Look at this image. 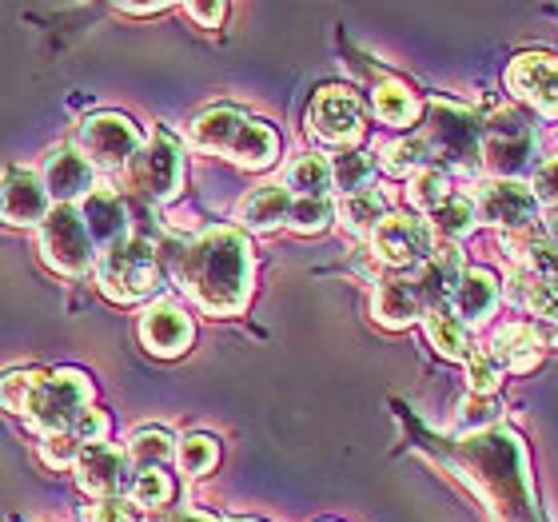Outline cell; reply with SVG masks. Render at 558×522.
Listing matches in <instances>:
<instances>
[{"mask_svg": "<svg viewBox=\"0 0 558 522\" xmlns=\"http://www.w3.org/2000/svg\"><path fill=\"white\" fill-rule=\"evenodd\" d=\"M160 267L208 315H240L252 300L256 259L240 228H204L199 235H160Z\"/></svg>", "mask_w": 558, "mask_h": 522, "instance_id": "1", "label": "cell"}, {"mask_svg": "<svg viewBox=\"0 0 558 522\" xmlns=\"http://www.w3.org/2000/svg\"><path fill=\"white\" fill-rule=\"evenodd\" d=\"M442 454L483 495L495 522H543L526 475V447L511 427L495 423L483 430H463L459 439H442Z\"/></svg>", "mask_w": 558, "mask_h": 522, "instance_id": "2", "label": "cell"}, {"mask_svg": "<svg viewBox=\"0 0 558 522\" xmlns=\"http://www.w3.org/2000/svg\"><path fill=\"white\" fill-rule=\"evenodd\" d=\"M160 256H156V240L140 232H129L124 240L108 244L96 252V279L112 303H140L160 288Z\"/></svg>", "mask_w": 558, "mask_h": 522, "instance_id": "3", "label": "cell"}, {"mask_svg": "<svg viewBox=\"0 0 558 522\" xmlns=\"http://www.w3.org/2000/svg\"><path fill=\"white\" fill-rule=\"evenodd\" d=\"M535 124L519 108H499L483 124V168L495 180H523L535 168Z\"/></svg>", "mask_w": 558, "mask_h": 522, "instance_id": "4", "label": "cell"}, {"mask_svg": "<svg viewBox=\"0 0 558 522\" xmlns=\"http://www.w3.org/2000/svg\"><path fill=\"white\" fill-rule=\"evenodd\" d=\"M418 136L427 139L435 160L451 163V168L483 163V124L475 112H466L451 100H427V124Z\"/></svg>", "mask_w": 558, "mask_h": 522, "instance_id": "5", "label": "cell"}, {"mask_svg": "<svg viewBox=\"0 0 558 522\" xmlns=\"http://www.w3.org/2000/svg\"><path fill=\"white\" fill-rule=\"evenodd\" d=\"M93 406V384L84 372H52L40 375V384L28 394V406H24V423H33L40 435H52V430H69L72 418Z\"/></svg>", "mask_w": 558, "mask_h": 522, "instance_id": "6", "label": "cell"}, {"mask_svg": "<svg viewBox=\"0 0 558 522\" xmlns=\"http://www.w3.org/2000/svg\"><path fill=\"white\" fill-rule=\"evenodd\" d=\"M124 172H129V184L140 199L168 204L184 184V151L168 132H151V139H144V148L132 156Z\"/></svg>", "mask_w": 558, "mask_h": 522, "instance_id": "7", "label": "cell"}, {"mask_svg": "<svg viewBox=\"0 0 558 522\" xmlns=\"http://www.w3.org/2000/svg\"><path fill=\"white\" fill-rule=\"evenodd\" d=\"M40 232V256L60 276H84L96 259V244L88 240V228L81 220V208L72 204H52Z\"/></svg>", "mask_w": 558, "mask_h": 522, "instance_id": "8", "label": "cell"}, {"mask_svg": "<svg viewBox=\"0 0 558 522\" xmlns=\"http://www.w3.org/2000/svg\"><path fill=\"white\" fill-rule=\"evenodd\" d=\"M76 144H81V156L100 172H120L129 168L132 156L144 148V136H140L136 120L120 117V112H96L81 124L76 132Z\"/></svg>", "mask_w": 558, "mask_h": 522, "instance_id": "9", "label": "cell"}, {"mask_svg": "<svg viewBox=\"0 0 558 522\" xmlns=\"http://www.w3.org/2000/svg\"><path fill=\"white\" fill-rule=\"evenodd\" d=\"M538 211H543V204H538L531 184H523V180H487L475 192L478 223L499 228L502 235L538 228Z\"/></svg>", "mask_w": 558, "mask_h": 522, "instance_id": "10", "label": "cell"}, {"mask_svg": "<svg viewBox=\"0 0 558 522\" xmlns=\"http://www.w3.org/2000/svg\"><path fill=\"white\" fill-rule=\"evenodd\" d=\"M307 129H312L315 139H324L331 148L348 151L351 144L363 139V105L360 96L343 88V84H327L319 88L307 108Z\"/></svg>", "mask_w": 558, "mask_h": 522, "instance_id": "11", "label": "cell"}, {"mask_svg": "<svg viewBox=\"0 0 558 522\" xmlns=\"http://www.w3.org/2000/svg\"><path fill=\"white\" fill-rule=\"evenodd\" d=\"M435 235H430L427 220H415L408 211H387V220L372 232V252L379 264L396 267H418L423 259H430L435 252Z\"/></svg>", "mask_w": 558, "mask_h": 522, "instance_id": "12", "label": "cell"}, {"mask_svg": "<svg viewBox=\"0 0 558 522\" xmlns=\"http://www.w3.org/2000/svg\"><path fill=\"white\" fill-rule=\"evenodd\" d=\"M507 88L519 105H531L538 117H558V57L519 52L507 64Z\"/></svg>", "mask_w": 558, "mask_h": 522, "instance_id": "13", "label": "cell"}, {"mask_svg": "<svg viewBox=\"0 0 558 522\" xmlns=\"http://www.w3.org/2000/svg\"><path fill=\"white\" fill-rule=\"evenodd\" d=\"M72 471H76V487H81L84 495H93L96 502L120 499V490H129V483H132L129 454L120 451V447H108V442L84 447Z\"/></svg>", "mask_w": 558, "mask_h": 522, "instance_id": "14", "label": "cell"}, {"mask_svg": "<svg viewBox=\"0 0 558 522\" xmlns=\"http://www.w3.org/2000/svg\"><path fill=\"white\" fill-rule=\"evenodd\" d=\"M192 339H196V324H192V315L172 300H156L148 312L140 315V343L151 351V355H160V360H175V355H184L192 348Z\"/></svg>", "mask_w": 558, "mask_h": 522, "instance_id": "15", "label": "cell"}, {"mask_svg": "<svg viewBox=\"0 0 558 522\" xmlns=\"http://www.w3.org/2000/svg\"><path fill=\"white\" fill-rule=\"evenodd\" d=\"M52 211L45 180L28 168H9L0 175V220L12 228H40Z\"/></svg>", "mask_w": 558, "mask_h": 522, "instance_id": "16", "label": "cell"}, {"mask_svg": "<svg viewBox=\"0 0 558 522\" xmlns=\"http://www.w3.org/2000/svg\"><path fill=\"white\" fill-rule=\"evenodd\" d=\"M463 252L454 244H439L430 252V259L415 267V276H411V288H415L418 303H423V315L435 312V307H451L454 291L463 283Z\"/></svg>", "mask_w": 558, "mask_h": 522, "instance_id": "17", "label": "cell"}, {"mask_svg": "<svg viewBox=\"0 0 558 522\" xmlns=\"http://www.w3.org/2000/svg\"><path fill=\"white\" fill-rule=\"evenodd\" d=\"M81 220L96 247H108L132 232V204L112 187H93L81 199Z\"/></svg>", "mask_w": 558, "mask_h": 522, "instance_id": "18", "label": "cell"}, {"mask_svg": "<svg viewBox=\"0 0 558 522\" xmlns=\"http://www.w3.org/2000/svg\"><path fill=\"white\" fill-rule=\"evenodd\" d=\"M40 180H45L52 204H72V208H76V204L96 187V168L84 160L76 148H57L45 160Z\"/></svg>", "mask_w": 558, "mask_h": 522, "instance_id": "19", "label": "cell"}, {"mask_svg": "<svg viewBox=\"0 0 558 522\" xmlns=\"http://www.w3.org/2000/svg\"><path fill=\"white\" fill-rule=\"evenodd\" d=\"M499 276L487 271V267H466L463 271V283L454 291L451 300V312L459 315V324L463 327H483L495 315L499 307Z\"/></svg>", "mask_w": 558, "mask_h": 522, "instance_id": "20", "label": "cell"}, {"mask_svg": "<svg viewBox=\"0 0 558 522\" xmlns=\"http://www.w3.org/2000/svg\"><path fill=\"white\" fill-rule=\"evenodd\" d=\"M372 315L391 331H403L415 319H423V303H418L415 288H411V276H387L375 283L372 295Z\"/></svg>", "mask_w": 558, "mask_h": 522, "instance_id": "21", "label": "cell"}, {"mask_svg": "<svg viewBox=\"0 0 558 522\" xmlns=\"http://www.w3.org/2000/svg\"><path fill=\"white\" fill-rule=\"evenodd\" d=\"M507 256L514 259V271H531L538 279H558V244L547 228H526V232L502 235Z\"/></svg>", "mask_w": 558, "mask_h": 522, "instance_id": "22", "label": "cell"}, {"mask_svg": "<svg viewBox=\"0 0 558 522\" xmlns=\"http://www.w3.org/2000/svg\"><path fill=\"white\" fill-rule=\"evenodd\" d=\"M487 351L499 360L502 372H535L547 351V339L538 336L535 324H507Z\"/></svg>", "mask_w": 558, "mask_h": 522, "instance_id": "23", "label": "cell"}, {"mask_svg": "<svg viewBox=\"0 0 558 522\" xmlns=\"http://www.w3.org/2000/svg\"><path fill=\"white\" fill-rule=\"evenodd\" d=\"M291 199L295 196L288 192V184H264L256 192H247L240 211H235V220L244 223L247 232H276V228L288 223Z\"/></svg>", "mask_w": 558, "mask_h": 522, "instance_id": "24", "label": "cell"}, {"mask_svg": "<svg viewBox=\"0 0 558 522\" xmlns=\"http://www.w3.org/2000/svg\"><path fill=\"white\" fill-rule=\"evenodd\" d=\"M244 112L240 108H228V105H216L208 112H199L192 120V129H187V139H192V148L199 151H216V156H228L232 148L235 132L244 129Z\"/></svg>", "mask_w": 558, "mask_h": 522, "instance_id": "25", "label": "cell"}, {"mask_svg": "<svg viewBox=\"0 0 558 522\" xmlns=\"http://www.w3.org/2000/svg\"><path fill=\"white\" fill-rule=\"evenodd\" d=\"M279 156V132L264 120H244V129L235 132L232 148H228V160L240 163V168H271Z\"/></svg>", "mask_w": 558, "mask_h": 522, "instance_id": "26", "label": "cell"}, {"mask_svg": "<svg viewBox=\"0 0 558 522\" xmlns=\"http://www.w3.org/2000/svg\"><path fill=\"white\" fill-rule=\"evenodd\" d=\"M475 223H478L475 196H463V192H451V196L427 216V228H430V235H435V244H459Z\"/></svg>", "mask_w": 558, "mask_h": 522, "instance_id": "27", "label": "cell"}, {"mask_svg": "<svg viewBox=\"0 0 558 522\" xmlns=\"http://www.w3.org/2000/svg\"><path fill=\"white\" fill-rule=\"evenodd\" d=\"M336 216L351 235H367V240H372L375 228L387 220V196L375 192V187L355 192V196H343L336 204Z\"/></svg>", "mask_w": 558, "mask_h": 522, "instance_id": "28", "label": "cell"}, {"mask_svg": "<svg viewBox=\"0 0 558 522\" xmlns=\"http://www.w3.org/2000/svg\"><path fill=\"white\" fill-rule=\"evenodd\" d=\"M372 108H375V117L384 120V124H391V129H411V124L423 117V105H418V96L411 93L408 84H399V81L375 84Z\"/></svg>", "mask_w": 558, "mask_h": 522, "instance_id": "29", "label": "cell"}, {"mask_svg": "<svg viewBox=\"0 0 558 522\" xmlns=\"http://www.w3.org/2000/svg\"><path fill=\"white\" fill-rule=\"evenodd\" d=\"M423 327H427L430 348L439 351L442 360H466L471 355V343H466V327L459 324V315L451 307H435V312L423 315Z\"/></svg>", "mask_w": 558, "mask_h": 522, "instance_id": "30", "label": "cell"}, {"mask_svg": "<svg viewBox=\"0 0 558 522\" xmlns=\"http://www.w3.org/2000/svg\"><path fill=\"white\" fill-rule=\"evenodd\" d=\"M132 471H163L168 459H175V439L163 427H144L136 430L124 447Z\"/></svg>", "mask_w": 558, "mask_h": 522, "instance_id": "31", "label": "cell"}, {"mask_svg": "<svg viewBox=\"0 0 558 522\" xmlns=\"http://www.w3.org/2000/svg\"><path fill=\"white\" fill-rule=\"evenodd\" d=\"M379 163H384L387 175H415V172H423V168H430L435 156H430L423 136H403L379 151Z\"/></svg>", "mask_w": 558, "mask_h": 522, "instance_id": "32", "label": "cell"}, {"mask_svg": "<svg viewBox=\"0 0 558 522\" xmlns=\"http://www.w3.org/2000/svg\"><path fill=\"white\" fill-rule=\"evenodd\" d=\"M288 192L291 196L324 199L331 192V160H324V156H300V160H291Z\"/></svg>", "mask_w": 558, "mask_h": 522, "instance_id": "33", "label": "cell"}, {"mask_svg": "<svg viewBox=\"0 0 558 522\" xmlns=\"http://www.w3.org/2000/svg\"><path fill=\"white\" fill-rule=\"evenodd\" d=\"M372 175H375V160L367 156V151L348 148L331 160V187H339L343 196L367 192V187H372Z\"/></svg>", "mask_w": 558, "mask_h": 522, "instance_id": "34", "label": "cell"}, {"mask_svg": "<svg viewBox=\"0 0 558 522\" xmlns=\"http://www.w3.org/2000/svg\"><path fill=\"white\" fill-rule=\"evenodd\" d=\"M451 175H447V168H439V163H430V168H423V172L411 175L408 184V199L411 208L423 211V216H430V211L439 208L442 199L451 196Z\"/></svg>", "mask_w": 558, "mask_h": 522, "instance_id": "35", "label": "cell"}, {"mask_svg": "<svg viewBox=\"0 0 558 522\" xmlns=\"http://www.w3.org/2000/svg\"><path fill=\"white\" fill-rule=\"evenodd\" d=\"M175 463L192 478L208 475L211 466L220 463V442L211 439V435H187V439L175 442Z\"/></svg>", "mask_w": 558, "mask_h": 522, "instance_id": "36", "label": "cell"}, {"mask_svg": "<svg viewBox=\"0 0 558 522\" xmlns=\"http://www.w3.org/2000/svg\"><path fill=\"white\" fill-rule=\"evenodd\" d=\"M336 220V204L331 199H315V196H295L291 199V216H288V228L300 235H315L324 232L327 223Z\"/></svg>", "mask_w": 558, "mask_h": 522, "instance_id": "37", "label": "cell"}, {"mask_svg": "<svg viewBox=\"0 0 558 522\" xmlns=\"http://www.w3.org/2000/svg\"><path fill=\"white\" fill-rule=\"evenodd\" d=\"M129 499L136 507H148V511H160L172 499V478L163 471H136L129 483Z\"/></svg>", "mask_w": 558, "mask_h": 522, "instance_id": "38", "label": "cell"}, {"mask_svg": "<svg viewBox=\"0 0 558 522\" xmlns=\"http://www.w3.org/2000/svg\"><path fill=\"white\" fill-rule=\"evenodd\" d=\"M466 384H471V394H495L502 384V367L490 351H471L466 355Z\"/></svg>", "mask_w": 558, "mask_h": 522, "instance_id": "39", "label": "cell"}, {"mask_svg": "<svg viewBox=\"0 0 558 522\" xmlns=\"http://www.w3.org/2000/svg\"><path fill=\"white\" fill-rule=\"evenodd\" d=\"M81 451H84V447L76 442V435H72V430H52V435H40V459H45V466H52V471L76 466Z\"/></svg>", "mask_w": 558, "mask_h": 522, "instance_id": "40", "label": "cell"}, {"mask_svg": "<svg viewBox=\"0 0 558 522\" xmlns=\"http://www.w3.org/2000/svg\"><path fill=\"white\" fill-rule=\"evenodd\" d=\"M40 375H45V372H9V375H0V406H4V411H12V415H24L28 394H33V387L40 384Z\"/></svg>", "mask_w": 558, "mask_h": 522, "instance_id": "41", "label": "cell"}, {"mask_svg": "<svg viewBox=\"0 0 558 522\" xmlns=\"http://www.w3.org/2000/svg\"><path fill=\"white\" fill-rule=\"evenodd\" d=\"M69 430L76 435V442H81V447L105 442L108 439V415H105V411H96V406H88V411H81V415L72 418Z\"/></svg>", "mask_w": 558, "mask_h": 522, "instance_id": "42", "label": "cell"}, {"mask_svg": "<svg viewBox=\"0 0 558 522\" xmlns=\"http://www.w3.org/2000/svg\"><path fill=\"white\" fill-rule=\"evenodd\" d=\"M495 418H499V403H495V394H471L463 406V427L466 430H483V427H495Z\"/></svg>", "mask_w": 558, "mask_h": 522, "instance_id": "43", "label": "cell"}, {"mask_svg": "<svg viewBox=\"0 0 558 522\" xmlns=\"http://www.w3.org/2000/svg\"><path fill=\"white\" fill-rule=\"evenodd\" d=\"M531 192H535L538 204H547L550 211H558V156L547 163H538L535 180H531Z\"/></svg>", "mask_w": 558, "mask_h": 522, "instance_id": "44", "label": "cell"}, {"mask_svg": "<svg viewBox=\"0 0 558 522\" xmlns=\"http://www.w3.org/2000/svg\"><path fill=\"white\" fill-rule=\"evenodd\" d=\"M88 522H136V514H132L129 502H120V499H100L88 511Z\"/></svg>", "mask_w": 558, "mask_h": 522, "instance_id": "45", "label": "cell"}, {"mask_svg": "<svg viewBox=\"0 0 558 522\" xmlns=\"http://www.w3.org/2000/svg\"><path fill=\"white\" fill-rule=\"evenodd\" d=\"M184 12L196 24H204V28H216L228 16V4H199V0H192V4H184Z\"/></svg>", "mask_w": 558, "mask_h": 522, "instance_id": "46", "label": "cell"}, {"mask_svg": "<svg viewBox=\"0 0 558 522\" xmlns=\"http://www.w3.org/2000/svg\"><path fill=\"white\" fill-rule=\"evenodd\" d=\"M148 522H220V519L204 511H151Z\"/></svg>", "mask_w": 558, "mask_h": 522, "instance_id": "47", "label": "cell"}, {"mask_svg": "<svg viewBox=\"0 0 558 522\" xmlns=\"http://www.w3.org/2000/svg\"><path fill=\"white\" fill-rule=\"evenodd\" d=\"M124 16H156V12H168V4H117Z\"/></svg>", "mask_w": 558, "mask_h": 522, "instance_id": "48", "label": "cell"}, {"mask_svg": "<svg viewBox=\"0 0 558 522\" xmlns=\"http://www.w3.org/2000/svg\"><path fill=\"white\" fill-rule=\"evenodd\" d=\"M547 235L558 244V211H550V220H547Z\"/></svg>", "mask_w": 558, "mask_h": 522, "instance_id": "49", "label": "cell"}, {"mask_svg": "<svg viewBox=\"0 0 558 522\" xmlns=\"http://www.w3.org/2000/svg\"><path fill=\"white\" fill-rule=\"evenodd\" d=\"M232 522H259V519H232Z\"/></svg>", "mask_w": 558, "mask_h": 522, "instance_id": "50", "label": "cell"}]
</instances>
